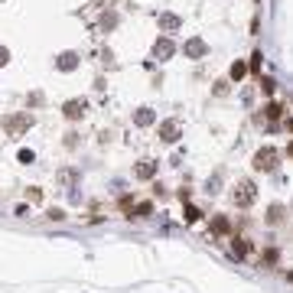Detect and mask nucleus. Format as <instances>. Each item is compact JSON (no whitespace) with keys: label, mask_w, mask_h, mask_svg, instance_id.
<instances>
[{"label":"nucleus","mask_w":293,"mask_h":293,"mask_svg":"<svg viewBox=\"0 0 293 293\" xmlns=\"http://www.w3.org/2000/svg\"><path fill=\"white\" fill-rule=\"evenodd\" d=\"M254 166L257 170H274V166H277V153H274V150H261V153L254 156Z\"/></svg>","instance_id":"nucleus-1"},{"label":"nucleus","mask_w":293,"mask_h":293,"mask_svg":"<svg viewBox=\"0 0 293 293\" xmlns=\"http://www.w3.org/2000/svg\"><path fill=\"white\" fill-rule=\"evenodd\" d=\"M235 202H238V206H251V202H254V186L241 183V186H238V192H235Z\"/></svg>","instance_id":"nucleus-2"},{"label":"nucleus","mask_w":293,"mask_h":293,"mask_svg":"<svg viewBox=\"0 0 293 293\" xmlns=\"http://www.w3.org/2000/svg\"><path fill=\"white\" fill-rule=\"evenodd\" d=\"M137 176H144V179H147V176H153V166H150V163H144V166H137Z\"/></svg>","instance_id":"nucleus-3"}]
</instances>
